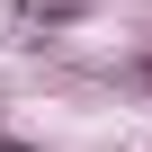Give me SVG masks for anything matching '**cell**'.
<instances>
[{
    "instance_id": "cell-1",
    "label": "cell",
    "mask_w": 152,
    "mask_h": 152,
    "mask_svg": "<svg viewBox=\"0 0 152 152\" xmlns=\"http://www.w3.org/2000/svg\"><path fill=\"white\" fill-rule=\"evenodd\" d=\"M134 81H143V90H152V54H143V63H134Z\"/></svg>"
}]
</instances>
